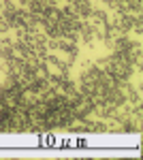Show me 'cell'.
Segmentation results:
<instances>
[{
    "instance_id": "1",
    "label": "cell",
    "mask_w": 143,
    "mask_h": 160,
    "mask_svg": "<svg viewBox=\"0 0 143 160\" xmlns=\"http://www.w3.org/2000/svg\"><path fill=\"white\" fill-rule=\"evenodd\" d=\"M0 2H2V11H0V15L11 24L13 19H15V15H17V9H19V7H17L13 0H0Z\"/></svg>"
},
{
    "instance_id": "2",
    "label": "cell",
    "mask_w": 143,
    "mask_h": 160,
    "mask_svg": "<svg viewBox=\"0 0 143 160\" xmlns=\"http://www.w3.org/2000/svg\"><path fill=\"white\" fill-rule=\"evenodd\" d=\"M73 7H75V15H77L79 19H88V17H90V11L94 9L90 0H77Z\"/></svg>"
},
{
    "instance_id": "3",
    "label": "cell",
    "mask_w": 143,
    "mask_h": 160,
    "mask_svg": "<svg viewBox=\"0 0 143 160\" xmlns=\"http://www.w3.org/2000/svg\"><path fill=\"white\" fill-rule=\"evenodd\" d=\"M88 22H90L92 26L107 24V22H109V13L103 11V9H92V11H90V17H88Z\"/></svg>"
},
{
    "instance_id": "4",
    "label": "cell",
    "mask_w": 143,
    "mask_h": 160,
    "mask_svg": "<svg viewBox=\"0 0 143 160\" xmlns=\"http://www.w3.org/2000/svg\"><path fill=\"white\" fill-rule=\"evenodd\" d=\"M13 58V43H0V60Z\"/></svg>"
},
{
    "instance_id": "5",
    "label": "cell",
    "mask_w": 143,
    "mask_h": 160,
    "mask_svg": "<svg viewBox=\"0 0 143 160\" xmlns=\"http://www.w3.org/2000/svg\"><path fill=\"white\" fill-rule=\"evenodd\" d=\"M9 30H11V24H9V22H7V19L0 15V34H7Z\"/></svg>"
},
{
    "instance_id": "6",
    "label": "cell",
    "mask_w": 143,
    "mask_h": 160,
    "mask_svg": "<svg viewBox=\"0 0 143 160\" xmlns=\"http://www.w3.org/2000/svg\"><path fill=\"white\" fill-rule=\"evenodd\" d=\"M0 73H9V60H0Z\"/></svg>"
},
{
    "instance_id": "7",
    "label": "cell",
    "mask_w": 143,
    "mask_h": 160,
    "mask_svg": "<svg viewBox=\"0 0 143 160\" xmlns=\"http://www.w3.org/2000/svg\"><path fill=\"white\" fill-rule=\"evenodd\" d=\"M100 2H103V4H107V7H111V4H113V0H100Z\"/></svg>"
},
{
    "instance_id": "8",
    "label": "cell",
    "mask_w": 143,
    "mask_h": 160,
    "mask_svg": "<svg viewBox=\"0 0 143 160\" xmlns=\"http://www.w3.org/2000/svg\"><path fill=\"white\" fill-rule=\"evenodd\" d=\"M0 11H2V2H0Z\"/></svg>"
}]
</instances>
